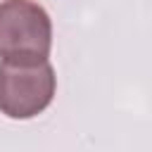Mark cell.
Returning a JSON list of instances; mask_svg holds the SVG:
<instances>
[{"mask_svg":"<svg viewBox=\"0 0 152 152\" xmlns=\"http://www.w3.org/2000/svg\"><path fill=\"white\" fill-rule=\"evenodd\" d=\"M57 76L48 59L0 62V114L10 119H33L55 97Z\"/></svg>","mask_w":152,"mask_h":152,"instance_id":"cell-1","label":"cell"},{"mask_svg":"<svg viewBox=\"0 0 152 152\" xmlns=\"http://www.w3.org/2000/svg\"><path fill=\"white\" fill-rule=\"evenodd\" d=\"M52 48V21L36 0L0 2V57L48 59Z\"/></svg>","mask_w":152,"mask_h":152,"instance_id":"cell-2","label":"cell"}]
</instances>
